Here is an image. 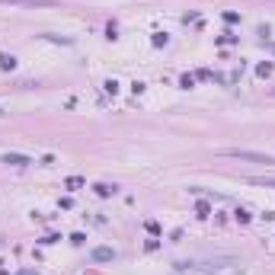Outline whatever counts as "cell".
Instances as JSON below:
<instances>
[{
	"mask_svg": "<svg viewBox=\"0 0 275 275\" xmlns=\"http://www.w3.org/2000/svg\"><path fill=\"white\" fill-rule=\"evenodd\" d=\"M224 157H237V160H253V163H275V157H265V154H256V151H224Z\"/></svg>",
	"mask_w": 275,
	"mask_h": 275,
	"instance_id": "6da1fadb",
	"label": "cell"
},
{
	"mask_svg": "<svg viewBox=\"0 0 275 275\" xmlns=\"http://www.w3.org/2000/svg\"><path fill=\"white\" fill-rule=\"evenodd\" d=\"M4 163H10V167H29V157H26V154H4V157H0Z\"/></svg>",
	"mask_w": 275,
	"mask_h": 275,
	"instance_id": "7a4b0ae2",
	"label": "cell"
},
{
	"mask_svg": "<svg viewBox=\"0 0 275 275\" xmlns=\"http://www.w3.org/2000/svg\"><path fill=\"white\" fill-rule=\"evenodd\" d=\"M0 4H10V7H51L55 0H0Z\"/></svg>",
	"mask_w": 275,
	"mask_h": 275,
	"instance_id": "3957f363",
	"label": "cell"
},
{
	"mask_svg": "<svg viewBox=\"0 0 275 275\" xmlns=\"http://www.w3.org/2000/svg\"><path fill=\"white\" fill-rule=\"evenodd\" d=\"M93 259H99V262H112V259H115V250H109V246H99V250H93Z\"/></svg>",
	"mask_w": 275,
	"mask_h": 275,
	"instance_id": "277c9868",
	"label": "cell"
},
{
	"mask_svg": "<svg viewBox=\"0 0 275 275\" xmlns=\"http://www.w3.org/2000/svg\"><path fill=\"white\" fill-rule=\"evenodd\" d=\"M96 192H99V195H112V192H115V186H106V183H99V186H96Z\"/></svg>",
	"mask_w": 275,
	"mask_h": 275,
	"instance_id": "5b68a950",
	"label": "cell"
},
{
	"mask_svg": "<svg viewBox=\"0 0 275 275\" xmlns=\"http://www.w3.org/2000/svg\"><path fill=\"white\" fill-rule=\"evenodd\" d=\"M80 186H83L80 176H71V179H67V189H80Z\"/></svg>",
	"mask_w": 275,
	"mask_h": 275,
	"instance_id": "8992f818",
	"label": "cell"
},
{
	"mask_svg": "<svg viewBox=\"0 0 275 275\" xmlns=\"http://www.w3.org/2000/svg\"><path fill=\"white\" fill-rule=\"evenodd\" d=\"M0 115H4V109H0Z\"/></svg>",
	"mask_w": 275,
	"mask_h": 275,
	"instance_id": "52a82bcc",
	"label": "cell"
}]
</instances>
